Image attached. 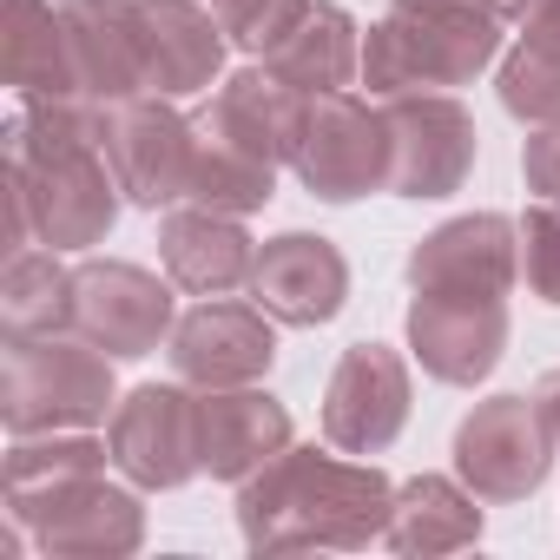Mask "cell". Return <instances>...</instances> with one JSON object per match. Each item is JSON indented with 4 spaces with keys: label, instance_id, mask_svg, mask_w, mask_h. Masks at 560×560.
Wrapping results in <instances>:
<instances>
[{
    "label": "cell",
    "instance_id": "obj_14",
    "mask_svg": "<svg viewBox=\"0 0 560 560\" xmlns=\"http://www.w3.org/2000/svg\"><path fill=\"white\" fill-rule=\"evenodd\" d=\"M514 277H521V224L501 211L448 218L409 250L416 298H508Z\"/></svg>",
    "mask_w": 560,
    "mask_h": 560
},
{
    "label": "cell",
    "instance_id": "obj_7",
    "mask_svg": "<svg viewBox=\"0 0 560 560\" xmlns=\"http://www.w3.org/2000/svg\"><path fill=\"white\" fill-rule=\"evenodd\" d=\"M553 429L534 396H488L455 429V475L481 501H527L553 468Z\"/></svg>",
    "mask_w": 560,
    "mask_h": 560
},
{
    "label": "cell",
    "instance_id": "obj_16",
    "mask_svg": "<svg viewBox=\"0 0 560 560\" xmlns=\"http://www.w3.org/2000/svg\"><path fill=\"white\" fill-rule=\"evenodd\" d=\"M508 350V298H409V357L448 383L475 389Z\"/></svg>",
    "mask_w": 560,
    "mask_h": 560
},
{
    "label": "cell",
    "instance_id": "obj_27",
    "mask_svg": "<svg viewBox=\"0 0 560 560\" xmlns=\"http://www.w3.org/2000/svg\"><path fill=\"white\" fill-rule=\"evenodd\" d=\"M191 126H198V119H191ZM185 198L205 205V211H231V218L264 211V205L277 198V165H264V159H250V152H237V145L198 132V159H191V191H185Z\"/></svg>",
    "mask_w": 560,
    "mask_h": 560
},
{
    "label": "cell",
    "instance_id": "obj_26",
    "mask_svg": "<svg viewBox=\"0 0 560 560\" xmlns=\"http://www.w3.org/2000/svg\"><path fill=\"white\" fill-rule=\"evenodd\" d=\"M501 106L527 126L560 113V0H540L521 21V40L501 60Z\"/></svg>",
    "mask_w": 560,
    "mask_h": 560
},
{
    "label": "cell",
    "instance_id": "obj_31",
    "mask_svg": "<svg viewBox=\"0 0 560 560\" xmlns=\"http://www.w3.org/2000/svg\"><path fill=\"white\" fill-rule=\"evenodd\" d=\"M521 178H527L534 198L560 205V113L534 126V139H527V152H521Z\"/></svg>",
    "mask_w": 560,
    "mask_h": 560
},
{
    "label": "cell",
    "instance_id": "obj_20",
    "mask_svg": "<svg viewBox=\"0 0 560 560\" xmlns=\"http://www.w3.org/2000/svg\"><path fill=\"white\" fill-rule=\"evenodd\" d=\"M159 257L165 277L191 298H224L237 284H250L257 244L231 211H205V205H172L159 224Z\"/></svg>",
    "mask_w": 560,
    "mask_h": 560
},
{
    "label": "cell",
    "instance_id": "obj_24",
    "mask_svg": "<svg viewBox=\"0 0 560 560\" xmlns=\"http://www.w3.org/2000/svg\"><path fill=\"white\" fill-rule=\"evenodd\" d=\"M277 80H291L298 93H343L357 73H363V40H357V21L330 0H311V14L298 21V34L264 60Z\"/></svg>",
    "mask_w": 560,
    "mask_h": 560
},
{
    "label": "cell",
    "instance_id": "obj_23",
    "mask_svg": "<svg viewBox=\"0 0 560 560\" xmlns=\"http://www.w3.org/2000/svg\"><path fill=\"white\" fill-rule=\"evenodd\" d=\"M0 73L21 100H73L67 34L54 0H0Z\"/></svg>",
    "mask_w": 560,
    "mask_h": 560
},
{
    "label": "cell",
    "instance_id": "obj_12",
    "mask_svg": "<svg viewBox=\"0 0 560 560\" xmlns=\"http://www.w3.org/2000/svg\"><path fill=\"white\" fill-rule=\"evenodd\" d=\"M409 363L389 343H350L324 389V442L343 455H383L409 429Z\"/></svg>",
    "mask_w": 560,
    "mask_h": 560
},
{
    "label": "cell",
    "instance_id": "obj_2",
    "mask_svg": "<svg viewBox=\"0 0 560 560\" xmlns=\"http://www.w3.org/2000/svg\"><path fill=\"white\" fill-rule=\"evenodd\" d=\"M396 481L376 462H343L324 448H284L250 481H237V527L250 553H357L389 534Z\"/></svg>",
    "mask_w": 560,
    "mask_h": 560
},
{
    "label": "cell",
    "instance_id": "obj_4",
    "mask_svg": "<svg viewBox=\"0 0 560 560\" xmlns=\"http://www.w3.org/2000/svg\"><path fill=\"white\" fill-rule=\"evenodd\" d=\"M119 409L113 357L86 337H8L0 357V422L8 435L93 429Z\"/></svg>",
    "mask_w": 560,
    "mask_h": 560
},
{
    "label": "cell",
    "instance_id": "obj_10",
    "mask_svg": "<svg viewBox=\"0 0 560 560\" xmlns=\"http://www.w3.org/2000/svg\"><path fill=\"white\" fill-rule=\"evenodd\" d=\"M389 126V191L396 198H448L475 165V113L448 93H396L383 106Z\"/></svg>",
    "mask_w": 560,
    "mask_h": 560
},
{
    "label": "cell",
    "instance_id": "obj_3",
    "mask_svg": "<svg viewBox=\"0 0 560 560\" xmlns=\"http://www.w3.org/2000/svg\"><path fill=\"white\" fill-rule=\"evenodd\" d=\"M501 8L494 0H389V14L363 40L370 93H442L468 86L501 54Z\"/></svg>",
    "mask_w": 560,
    "mask_h": 560
},
{
    "label": "cell",
    "instance_id": "obj_19",
    "mask_svg": "<svg viewBox=\"0 0 560 560\" xmlns=\"http://www.w3.org/2000/svg\"><path fill=\"white\" fill-rule=\"evenodd\" d=\"M284 448H291V409L270 389L231 383L198 396V462L211 481H250Z\"/></svg>",
    "mask_w": 560,
    "mask_h": 560
},
{
    "label": "cell",
    "instance_id": "obj_11",
    "mask_svg": "<svg viewBox=\"0 0 560 560\" xmlns=\"http://www.w3.org/2000/svg\"><path fill=\"white\" fill-rule=\"evenodd\" d=\"M106 159L119 172L126 205L139 211H172L191 191V159H198V126L172 113L159 93L126 100L106 113Z\"/></svg>",
    "mask_w": 560,
    "mask_h": 560
},
{
    "label": "cell",
    "instance_id": "obj_22",
    "mask_svg": "<svg viewBox=\"0 0 560 560\" xmlns=\"http://www.w3.org/2000/svg\"><path fill=\"white\" fill-rule=\"evenodd\" d=\"M481 494L455 475H416L396 488V508H389V547L409 553V560H435V553H462L481 540Z\"/></svg>",
    "mask_w": 560,
    "mask_h": 560
},
{
    "label": "cell",
    "instance_id": "obj_6",
    "mask_svg": "<svg viewBox=\"0 0 560 560\" xmlns=\"http://www.w3.org/2000/svg\"><path fill=\"white\" fill-rule=\"evenodd\" d=\"M298 178L324 205H357L370 191H389V126L357 93H311L304 139H298Z\"/></svg>",
    "mask_w": 560,
    "mask_h": 560
},
{
    "label": "cell",
    "instance_id": "obj_29",
    "mask_svg": "<svg viewBox=\"0 0 560 560\" xmlns=\"http://www.w3.org/2000/svg\"><path fill=\"white\" fill-rule=\"evenodd\" d=\"M211 14L224 27V40L250 60H270L298 34V21L311 14V0H211Z\"/></svg>",
    "mask_w": 560,
    "mask_h": 560
},
{
    "label": "cell",
    "instance_id": "obj_32",
    "mask_svg": "<svg viewBox=\"0 0 560 560\" xmlns=\"http://www.w3.org/2000/svg\"><path fill=\"white\" fill-rule=\"evenodd\" d=\"M534 402H540V416H547V429H553V442H560V370H547V376L534 383Z\"/></svg>",
    "mask_w": 560,
    "mask_h": 560
},
{
    "label": "cell",
    "instance_id": "obj_8",
    "mask_svg": "<svg viewBox=\"0 0 560 560\" xmlns=\"http://www.w3.org/2000/svg\"><path fill=\"white\" fill-rule=\"evenodd\" d=\"M172 330H178V317H172V284H159L145 264L93 257V264L73 270V337H86V343L106 350L113 363L152 357Z\"/></svg>",
    "mask_w": 560,
    "mask_h": 560
},
{
    "label": "cell",
    "instance_id": "obj_1",
    "mask_svg": "<svg viewBox=\"0 0 560 560\" xmlns=\"http://www.w3.org/2000/svg\"><path fill=\"white\" fill-rule=\"evenodd\" d=\"M106 113L86 100H21L8 119V250H86L119 224Z\"/></svg>",
    "mask_w": 560,
    "mask_h": 560
},
{
    "label": "cell",
    "instance_id": "obj_15",
    "mask_svg": "<svg viewBox=\"0 0 560 560\" xmlns=\"http://www.w3.org/2000/svg\"><path fill=\"white\" fill-rule=\"evenodd\" d=\"M250 298L257 311H270L291 330H317L350 304V264L330 237L317 231H277L270 244H257L250 264Z\"/></svg>",
    "mask_w": 560,
    "mask_h": 560
},
{
    "label": "cell",
    "instance_id": "obj_30",
    "mask_svg": "<svg viewBox=\"0 0 560 560\" xmlns=\"http://www.w3.org/2000/svg\"><path fill=\"white\" fill-rule=\"evenodd\" d=\"M521 277L540 304L560 311V205H527L521 218Z\"/></svg>",
    "mask_w": 560,
    "mask_h": 560
},
{
    "label": "cell",
    "instance_id": "obj_25",
    "mask_svg": "<svg viewBox=\"0 0 560 560\" xmlns=\"http://www.w3.org/2000/svg\"><path fill=\"white\" fill-rule=\"evenodd\" d=\"M0 324L8 337H60L73 330V270L60 250H14L0 277Z\"/></svg>",
    "mask_w": 560,
    "mask_h": 560
},
{
    "label": "cell",
    "instance_id": "obj_9",
    "mask_svg": "<svg viewBox=\"0 0 560 560\" xmlns=\"http://www.w3.org/2000/svg\"><path fill=\"white\" fill-rule=\"evenodd\" d=\"M60 34H67L73 100L113 113V106L152 93L139 0H60Z\"/></svg>",
    "mask_w": 560,
    "mask_h": 560
},
{
    "label": "cell",
    "instance_id": "obj_5",
    "mask_svg": "<svg viewBox=\"0 0 560 560\" xmlns=\"http://www.w3.org/2000/svg\"><path fill=\"white\" fill-rule=\"evenodd\" d=\"M8 514L40 540V553L60 560H126L145 540V508L132 488H113L106 475H67L47 488L8 494Z\"/></svg>",
    "mask_w": 560,
    "mask_h": 560
},
{
    "label": "cell",
    "instance_id": "obj_18",
    "mask_svg": "<svg viewBox=\"0 0 560 560\" xmlns=\"http://www.w3.org/2000/svg\"><path fill=\"white\" fill-rule=\"evenodd\" d=\"M304 113H311V93H298L291 80H277L270 67H237L211 106L198 113V132L264 159V165H291L298 159V139H304Z\"/></svg>",
    "mask_w": 560,
    "mask_h": 560
},
{
    "label": "cell",
    "instance_id": "obj_21",
    "mask_svg": "<svg viewBox=\"0 0 560 560\" xmlns=\"http://www.w3.org/2000/svg\"><path fill=\"white\" fill-rule=\"evenodd\" d=\"M145 14V67L159 100H191L224 73V27L198 0H139Z\"/></svg>",
    "mask_w": 560,
    "mask_h": 560
},
{
    "label": "cell",
    "instance_id": "obj_28",
    "mask_svg": "<svg viewBox=\"0 0 560 560\" xmlns=\"http://www.w3.org/2000/svg\"><path fill=\"white\" fill-rule=\"evenodd\" d=\"M113 455V442H93L86 429H54V435H14L8 448V494L21 488H47V481H67V475H100Z\"/></svg>",
    "mask_w": 560,
    "mask_h": 560
},
{
    "label": "cell",
    "instance_id": "obj_33",
    "mask_svg": "<svg viewBox=\"0 0 560 560\" xmlns=\"http://www.w3.org/2000/svg\"><path fill=\"white\" fill-rule=\"evenodd\" d=\"M494 8H501V21H508V27H521V21L540 8V0H494Z\"/></svg>",
    "mask_w": 560,
    "mask_h": 560
},
{
    "label": "cell",
    "instance_id": "obj_17",
    "mask_svg": "<svg viewBox=\"0 0 560 560\" xmlns=\"http://www.w3.org/2000/svg\"><path fill=\"white\" fill-rule=\"evenodd\" d=\"M277 317L257 304H224L205 298L198 311L178 317L172 330V370L198 389H231V383H257L277 363Z\"/></svg>",
    "mask_w": 560,
    "mask_h": 560
},
{
    "label": "cell",
    "instance_id": "obj_13",
    "mask_svg": "<svg viewBox=\"0 0 560 560\" xmlns=\"http://www.w3.org/2000/svg\"><path fill=\"white\" fill-rule=\"evenodd\" d=\"M113 462L132 488H185L191 475H205L198 462V396H185L178 383H139L132 396H119L113 409Z\"/></svg>",
    "mask_w": 560,
    "mask_h": 560
}]
</instances>
